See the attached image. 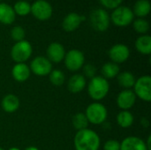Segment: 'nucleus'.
Segmentation results:
<instances>
[{"mask_svg":"<svg viewBox=\"0 0 151 150\" xmlns=\"http://www.w3.org/2000/svg\"><path fill=\"white\" fill-rule=\"evenodd\" d=\"M76 150H98L100 148V137L91 129L78 131L73 140Z\"/></svg>","mask_w":151,"mask_h":150,"instance_id":"obj_1","label":"nucleus"},{"mask_svg":"<svg viewBox=\"0 0 151 150\" xmlns=\"http://www.w3.org/2000/svg\"><path fill=\"white\" fill-rule=\"evenodd\" d=\"M109 81L102 76H95L90 79L88 85V92L89 96L98 102L103 100L109 93Z\"/></svg>","mask_w":151,"mask_h":150,"instance_id":"obj_2","label":"nucleus"},{"mask_svg":"<svg viewBox=\"0 0 151 150\" xmlns=\"http://www.w3.org/2000/svg\"><path fill=\"white\" fill-rule=\"evenodd\" d=\"M110 19L111 22H112L116 27H126L133 23L134 15L133 10L130 7L121 4L112 10L110 15Z\"/></svg>","mask_w":151,"mask_h":150,"instance_id":"obj_3","label":"nucleus"},{"mask_svg":"<svg viewBox=\"0 0 151 150\" xmlns=\"http://www.w3.org/2000/svg\"><path fill=\"white\" fill-rule=\"evenodd\" d=\"M91 27L96 32H105L111 24L110 14L104 8L94 9L89 15Z\"/></svg>","mask_w":151,"mask_h":150,"instance_id":"obj_4","label":"nucleus"},{"mask_svg":"<svg viewBox=\"0 0 151 150\" xmlns=\"http://www.w3.org/2000/svg\"><path fill=\"white\" fill-rule=\"evenodd\" d=\"M85 115L88 118V123H91L93 125H102L107 119L108 111L103 103L99 102H95L90 103L87 107Z\"/></svg>","mask_w":151,"mask_h":150,"instance_id":"obj_5","label":"nucleus"},{"mask_svg":"<svg viewBox=\"0 0 151 150\" xmlns=\"http://www.w3.org/2000/svg\"><path fill=\"white\" fill-rule=\"evenodd\" d=\"M33 53V47L31 43L23 40L20 42H17L11 49V57L16 63H25L27 61Z\"/></svg>","mask_w":151,"mask_h":150,"instance_id":"obj_6","label":"nucleus"},{"mask_svg":"<svg viewBox=\"0 0 151 150\" xmlns=\"http://www.w3.org/2000/svg\"><path fill=\"white\" fill-rule=\"evenodd\" d=\"M37 20H49L53 14V8L50 3L46 0H35L31 4L30 12Z\"/></svg>","mask_w":151,"mask_h":150,"instance_id":"obj_7","label":"nucleus"},{"mask_svg":"<svg viewBox=\"0 0 151 150\" xmlns=\"http://www.w3.org/2000/svg\"><path fill=\"white\" fill-rule=\"evenodd\" d=\"M134 93L136 97L141 100L150 103L151 101V77L150 75H143L136 79L134 86Z\"/></svg>","mask_w":151,"mask_h":150,"instance_id":"obj_8","label":"nucleus"},{"mask_svg":"<svg viewBox=\"0 0 151 150\" xmlns=\"http://www.w3.org/2000/svg\"><path fill=\"white\" fill-rule=\"evenodd\" d=\"M64 62L65 67L69 71L77 72L85 65V56L80 50L73 49L65 53Z\"/></svg>","mask_w":151,"mask_h":150,"instance_id":"obj_9","label":"nucleus"},{"mask_svg":"<svg viewBox=\"0 0 151 150\" xmlns=\"http://www.w3.org/2000/svg\"><path fill=\"white\" fill-rule=\"evenodd\" d=\"M30 71L37 76H46L50 73L52 69V63L43 56L35 57L30 63Z\"/></svg>","mask_w":151,"mask_h":150,"instance_id":"obj_10","label":"nucleus"},{"mask_svg":"<svg viewBox=\"0 0 151 150\" xmlns=\"http://www.w3.org/2000/svg\"><path fill=\"white\" fill-rule=\"evenodd\" d=\"M109 57L111 62L119 65L126 62L130 57V50L128 46L123 43H117L111 47L108 51Z\"/></svg>","mask_w":151,"mask_h":150,"instance_id":"obj_11","label":"nucleus"},{"mask_svg":"<svg viewBox=\"0 0 151 150\" xmlns=\"http://www.w3.org/2000/svg\"><path fill=\"white\" fill-rule=\"evenodd\" d=\"M86 17L77 12H70L65 16L62 21V27L65 32L71 33L79 28L81 24L85 21Z\"/></svg>","mask_w":151,"mask_h":150,"instance_id":"obj_12","label":"nucleus"},{"mask_svg":"<svg viewBox=\"0 0 151 150\" xmlns=\"http://www.w3.org/2000/svg\"><path fill=\"white\" fill-rule=\"evenodd\" d=\"M117 105L122 111H128L134 107L136 102V95L132 89H124L117 96Z\"/></svg>","mask_w":151,"mask_h":150,"instance_id":"obj_13","label":"nucleus"},{"mask_svg":"<svg viewBox=\"0 0 151 150\" xmlns=\"http://www.w3.org/2000/svg\"><path fill=\"white\" fill-rule=\"evenodd\" d=\"M65 47L58 42H54L49 44L46 54H47V58L51 62V63H60L64 60L65 56Z\"/></svg>","mask_w":151,"mask_h":150,"instance_id":"obj_14","label":"nucleus"},{"mask_svg":"<svg viewBox=\"0 0 151 150\" xmlns=\"http://www.w3.org/2000/svg\"><path fill=\"white\" fill-rule=\"evenodd\" d=\"M120 150H148V149L142 139L135 136H129L120 142Z\"/></svg>","mask_w":151,"mask_h":150,"instance_id":"obj_15","label":"nucleus"},{"mask_svg":"<svg viewBox=\"0 0 151 150\" xmlns=\"http://www.w3.org/2000/svg\"><path fill=\"white\" fill-rule=\"evenodd\" d=\"M87 86L86 78L81 73H75L70 77L67 82L68 90L73 94L81 93Z\"/></svg>","mask_w":151,"mask_h":150,"instance_id":"obj_16","label":"nucleus"},{"mask_svg":"<svg viewBox=\"0 0 151 150\" xmlns=\"http://www.w3.org/2000/svg\"><path fill=\"white\" fill-rule=\"evenodd\" d=\"M31 74L30 68L25 63H19L14 65L12 69V78L18 82H24L27 81Z\"/></svg>","mask_w":151,"mask_h":150,"instance_id":"obj_17","label":"nucleus"},{"mask_svg":"<svg viewBox=\"0 0 151 150\" xmlns=\"http://www.w3.org/2000/svg\"><path fill=\"white\" fill-rule=\"evenodd\" d=\"M16 19V14L12 6L4 2H0V23L12 25Z\"/></svg>","mask_w":151,"mask_h":150,"instance_id":"obj_18","label":"nucleus"},{"mask_svg":"<svg viewBox=\"0 0 151 150\" xmlns=\"http://www.w3.org/2000/svg\"><path fill=\"white\" fill-rule=\"evenodd\" d=\"M1 107L5 112L13 113L19 107V99L15 95H6L1 102Z\"/></svg>","mask_w":151,"mask_h":150,"instance_id":"obj_19","label":"nucleus"},{"mask_svg":"<svg viewBox=\"0 0 151 150\" xmlns=\"http://www.w3.org/2000/svg\"><path fill=\"white\" fill-rule=\"evenodd\" d=\"M137 51L142 55L151 54V36L147 34H142L139 36L134 43Z\"/></svg>","mask_w":151,"mask_h":150,"instance_id":"obj_20","label":"nucleus"},{"mask_svg":"<svg viewBox=\"0 0 151 150\" xmlns=\"http://www.w3.org/2000/svg\"><path fill=\"white\" fill-rule=\"evenodd\" d=\"M134 17L137 18H145L147 17L151 10L150 2L149 0H137L134 3V8L132 9Z\"/></svg>","mask_w":151,"mask_h":150,"instance_id":"obj_21","label":"nucleus"},{"mask_svg":"<svg viewBox=\"0 0 151 150\" xmlns=\"http://www.w3.org/2000/svg\"><path fill=\"white\" fill-rule=\"evenodd\" d=\"M118 77V83L121 88H124L125 89H131L134 88L136 78L135 76L128 71H125L122 72H119Z\"/></svg>","mask_w":151,"mask_h":150,"instance_id":"obj_22","label":"nucleus"},{"mask_svg":"<svg viewBox=\"0 0 151 150\" xmlns=\"http://www.w3.org/2000/svg\"><path fill=\"white\" fill-rule=\"evenodd\" d=\"M119 72H120V68H119V65H117L113 62L105 63L101 69L102 77H104L107 80L117 77L119 75Z\"/></svg>","mask_w":151,"mask_h":150,"instance_id":"obj_23","label":"nucleus"},{"mask_svg":"<svg viewBox=\"0 0 151 150\" xmlns=\"http://www.w3.org/2000/svg\"><path fill=\"white\" fill-rule=\"evenodd\" d=\"M134 121V115L129 111H121L117 116V123L122 128L130 127Z\"/></svg>","mask_w":151,"mask_h":150,"instance_id":"obj_24","label":"nucleus"},{"mask_svg":"<svg viewBox=\"0 0 151 150\" xmlns=\"http://www.w3.org/2000/svg\"><path fill=\"white\" fill-rule=\"evenodd\" d=\"M16 15L25 17L31 12V4L26 0H18L12 6Z\"/></svg>","mask_w":151,"mask_h":150,"instance_id":"obj_25","label":"nucleus"},{"mask_svg":"<svg viewBox=\"0 0 151 150\" xmlns=\"http://www.w3.org/2000/svg\"><path fill=\"white\" fill-rule=\"evenodd\" d=\"M72 123L73 127L77 130V131H81V130H84L87 129L88 126V118L85 115V113L82 112H78L76 113L72 119Z\"/></svg>","mask_w":151,"mask_h":150,"instance_id":"obj_26","label":"nucleus"},{"mask_svg":"<svg viewBox=\"0 0 151 150\" xmlns=\"http://www.w3.org/2000/svg\"><path fill=\"white\" fill-rule=\"evenodd\" d=\"M132 24H133L134 30L142 35L147 34V33L150 30V23L146 19H143V18L134 19Z\"/></svg>","mask_w":151,"mask_h":150,"instance_id":"obj_27","label":"nucleus"},{"mask_svg":"<svg viewBox=\"0 0 151 150\" xmlns=\"http://www.w3.org/2000/svg\"><path fill=\"white\" fill-rule=\"evenodd\" d=\"M49 80L52 85L56 87H60L65 83V73L61 70L55 69V70H52L50 73L49 74Z\"/></svg>","mask_w":151,"mask_h":150,"instance_id":"obj_28","label":"nucleus"},{"mask_svg":"<svg viewBox=\"0 0 151 150\" xmlns=\"http://www.w3.org/2000/svg\"><path fill=\"white\" fill-rule=\"evenodd\" d=\"M10 34H11L12 39L15 42H20V41L25 40L26 31H25V29H24L23 27L17 25V26H14V27L11 29Z\"/></svg>","mask_w":151,"mask_h":150,"instance_id":"obj_29","label":"nucleus"},{"mask_svg":"<svg viewBox=\"0 0 151 150\" xmlns=\"http://www.w3.org/2000/svg\"><path fill=\"white\" fill-rule=\"evenodd\" d=\"M99 3L106 9L113 10L122 4L124 0H98Z\"/></svg>","mask_w":151,"mask_h":150,"instance_id":"obj_30","label":"nucleus"},{"mask_svg":"<svg viewBox=\"0 0 151 150\" xmlns=\"http://www.w3.org/2000/svg\"><path fill=\"white\" fill-rule=\"evenodd\" d=\"M83 72H84V77L92 79L93 77L96 76V68L92 65V64H87L83 65Z\"/></svg>","mask_w":151,"mask_h":150,"instance_id":"obj_31","label":"nucleus"},{"mask_svg":"<svg viewBox=\"0 0 151 150\" xmlns=\"http://www.w3.org/2000/svg\"><path fill=\"white\" fill-rule=\"evenodd\" d=\"M104 150H120V142L116 140H109L104 143Z\"/></svg>","mask_w":151,"mask_h":150,"instance_id":"obj_32","label":"nucleus"},{"mask_svg":"<svg viewBox=\"0 0 151 150\" xmlns=\"http://www.w3.org/2000/svg\"><path fill=\"white\" fill-rule=\"evenodd\" d=\"M141 125L144 127V128H148L150 126V121L147 118H142L141 119Z\"/></svg>","mask_w":151,"mask_h":150,"instance_id":"obj_33","label":"nucleus"},{"mask_svg":"<svg viewBox=\"0 0 151 150\" xmlns=\"http://www.w3.org/2000/svg\"><path fill=\"white\" fill-rule=\"evenodd\" d=\"M145 143H146L148 150H151V135H149V137L147 139V141H145Z\"/></svg>","mask_w":151,"mask_h":150,"instance_id":"obj_34","label":"nucleus"},{"mask_svg":"<svg viewBox=\"0 0 151 150\" xmlns=\"http://www.w3.org/2000/svg\"><path fill=\"white\" fill-rule=\"evenodd\" d=\"M25 150H39V149H38V148H36V147L30 146V147H27V148Z\"/></svg>","mask_w":151,"mask_h":150,"instance_id":"obj_35","label":"nucleus"},{"mask_svg":"<svg viewBox=\"0 0 151 150\" xmlns=\"http://www.w3.org/2000/svg\"><path fill=\"white\" fill-rule=\"evenodd\" d=\"M8 150H20L19 148H16V147H12V148H11V149H9Z\"/></svg>","mask_w":151,"mask_h":150,"instance_id":"obj_36","label":"nucleus"},{"mask_svg":"<svg viewBox=\"0 0 151 150\" xmlns=\"http://www.w3.org/2000/svg\"><path fill=\"white\" fill-rule=\"evenodd\" d=\"M0 150H4V149H2V148H0Z\"/></svg>","mask_w":151,"mask_h":150,"instance_id":"obj_37","label":"nucleus"},{"mask_svg":"<svg viewBox=\"0 0 151 150\" xmlns=\"http://www.w3.org/2000/svg\"><path fill=\"white\" fill-rule=\"evenodd\" d=\"M2 1H3V0H0V2H2Z\"/></svg>","mask_w":151,"mask_h":150,"instance_id":"obj_38","label":"nucleus"}]
</instances>
